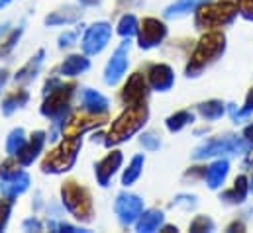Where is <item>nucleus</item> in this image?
<instances>
[{
  "label": "nucleus",
  "mask_w": 253,
  "mask_h": 233,
  "mask_svg": "<svg viewBox=\"0 0 253 233\" xmlns=\"http://www.w3.org/2000/svg\"><path fill=\"white\" fill-rule=\"evenodd\" d=\"M226 49V38L222 32L212 30L206 36H202V39L198 41L190 63L187 65V75L189 77H196L204 67H208L210 63H214L216 59L220 57Z\"/></svg>",
  "instance_id": "f257e3e1"
},
{
  "label": "nucleus",
  "mask_w": 253,
  "mask_h": 233,
  "mask_svg": "<svg viewBox=\"0 0 253 233\" xmlns=\"http://www.w3.org/2000/svg\"><path fill=\"white\" fill-rule=\"evenodd\" d=\"M73 84H63L59 78H51L45 84V102L42 106V114L55 119V125H61L67 117L69 98L73 94Z\"/></svg>",
  "instance_id": "f03ea898"
},
{
  "label": "nucleus",
  "mask_w": 253,
  "mask_h": 233,
  "mask_svg": "<svg viewBox=\"0 0 253 233\" xmlns=\"http://www.w3.org/2000/svg\"><path fill=\"white\" fill-rule=\"evenodd\" d=\"M240 12V6H238V0H222V2H216V4H202L198 6V12H196V18H194V24L196 28H218V26H226L234 20V16Z\"/></svg>",
  "instance_id": "7ed1b4c3"
},
{
  "label": "nucleus",
  "mask_w": 253,
  "mask_h": 233,
  "mask_svg": "<svg viewBox=\"0 0 253 233\" xmlns=\"http://www.w3.org/2000/svg\"><path fill=\"white\" fill-rule=\"evenodd\" d=\"M147 119V106L139 104V106H127V110L118 117L112 127L110 133L106 137V145H116L129 139V135H133Z\"/></svg>",
  "instance_id": "20e7f679"
},
{
  "label": "nucleus",
  "mask_w": 253,
  "mask_h": 233,
  "mask_svg": "<svg viewBox=\"0 0 253 233\" xmlns=\"http://www.w3.org/2000/svg\"><path fill=\"white\" fill-rule=\"evenodd\" d=\"M61 196H63L65 208L83 222H88L92 218V202H90V194L84 186L77 184L75 180L65 182L61 188Z\"/></svg>",
  "instance_id": "39448f33"
},
{
  "label": "nucleus",
  "mask_w": 253,
  "mask_h": 233,
  "mask_svg": "<svg viewBox=\"0 0 253 233\" xmlns=\"http://www.w3.org/2000/svg\"><path fill=\"white\" fill-rule=\"evenodd\" d=\"M253 147L252 141H248L246 137H234V135H226V137H216L206 141L204 145L194 149V159H206V157H214V155H222V153H250Z\"/></svg>",
  "instance_id": "423d86ee"
},
{
  "label": "nucleus",
  "mask_w": 253,
  "mask_h": 233,
  "mask_svg": "<svg viewBox=\"0 0 253 233\" xmlns=\"http://www.w3.org/2000/svg\"><path fill=\"white\" fill-rule=\"evenodd\" d=\"M81 149V135L75 137H67L63 141V145L59 149H55L51 155L45 157L42 171L43 173H63L69 171L77 159V151Z\"/></svg>",
  "instance_id": "0eeeda50"
},
{
  "label": "nucleus",
  "mask_w": 253,
  "mask_h": 233,
  "mask_svg": "<svg viewBox=\"0 0 253 233\" xmlns=\"http://www.w3.org/2000/svg\"><path fill=\"white\" fill-rule=\"evenodd\" d=\"M110 36H112V28L108 22H96L92 24L84 38H83V51L86 55H98L110 41Z\"/></svg>",
  "instance_id": "6e6552de"
},
{
  "label": "nucleus",
  "mask_w": 253,
  "mask_h": 233,
  "mask_svg": "<svg viewBox=\"0 0 253 233\" xmlns=\"http://www.w3.org/2000/svg\"><path fill=\"white\" fill-rule=\"evenodd\" d=\"M139 36V47L141 49H151L155 45H159L165 36H167V28L163 22H159L157 18H145L137 30Z\"/></svg>",
  "instance_id": "1a4fd4ad"
},
{
  "label": "nucleus",
  "mask_w": 253,
  "mask_h": 233,
  "mask_svg": "<svg viewBox=\"0 0 253 233\" xmlns=\"http://www.w3.org/2000/svg\"><path fill=\"white\" fill-rule=\"evenodd\" d=\"M114 208H116V214H118L120 222L129 226V224L137 222V218L141 216V212H143V200L139 196H135V194L122 192V194H118Z\"/></svg>",
  "instance_id": "9d476101"
},
{
  "label": "nucleus",
  "mask_w": 253,
  "mask_h": 233,
  "mask_svg": "<svg viewBox=\"0 0 253 233\" xmlns=\"http://www.w3.org/2000/svg\"><path fill=\"white\" fill-rule=\"evenodd\" d=\"M127 49H129V38H126L120 47L114 51V55L110 57L106 69H104V82L106 84H116L127 69Z\"/></svg>",
  "instance_id": "9b49d317"
},
{
  "label": "nucleus",
  "mask_w": 253,
  "mask_h": 233,
  "mask_svg": "<svg viewBox=\"0 0 253 233\" xmlns=\"http://www.w3.org/2000/svg\"><path fill=\"white\" fill-rule=\"evenodd\" d=\"M147 98V82L141 73H135L127 78L126 86L122 90V102L126 106H139L145 104Z\"/></svg>",
  "instance_id": "f8f14e48"
},
{
  "label": "nucleus",
  "mask_w": 253,
  "mask_h": 233,
  "mask_svg": "<svg viewBox=\"0 0 253 233\" xmlns=\"http://www.w3.org/2000/svg\"><path fill=\"white\" fill-rule=\"evenodd\" d=\"M147 80H149V86L153 90L165 92V90H171L173 88L175 75H173V69L169 65H153L147 71Z\"/></svg>",
  "instance_id": "ddd939ff"
},
{
  "label": "nucleus",
  "mask_w": 253,
  "mask_h": 233,
  "mask_svg": "<svg viewBox=\"0 0 253 233\" xmlns=\"http://www.w3.org/2000/svg\"><path fill=\"white\" fill-rule=\"evenodd\" d=\"M30 186V175L20 171L16 176H10V178H0V192L6 200H14L18 198L22 192H26Z\"/></svg>",
  "instance_id": "4468645a"
},
{
  "label": "nucleus",
  "mask_w": 253,
  "mask_h": 233,
  "mask_svg": "<svg viewBox=\"0 0 253 233\" xmlns=\"http://www.w3.org/2000/svg\"><path fill=\"white\" fill-rule=\"evenodd\" d=\"M43 143H45V133L43 131H36V133H32V137H30V141H26V145L16 153V157H18V163L20 165H32L34 163V159L40 155V151L43 149Z\"/></svg>",
  "instance_id": "2eb2a0df"
},
{
  "label": "nucleus",
  "mask_w": 253,
  "mask_h": 233,
  "mask_svg": "<svg viewBox=\"0 0 253 233\" xmlns=\"http://www.w3.org/2000/svg\"><path fill=\"white\" fill-rule=\"evenodd\" d=\"M120 165H122V153H120V151L108 153V155L96 165V178H98V184H100V186H108L110 178H112L114 173L120 169Z\"/></svg>",
  "instance_id": "dca6fc26"
},
{
  "label": "nucleus",
  "mask_w": 253,
  "mask_h": 233,
  "mask_svg": "<svg viewBox=\"0 0 253 233\" xmlns=\"http://www.w3.org/2000/svg\"><path fill=\"white\" fill-rule=\"evenodd\" d=\"M102 119H104V114H102V116H98V114H88V112H84L83 116L73 117V119L67 123V127H65V133H67V137H75V135H81L83 131H86V129H92L94 125H100V123H102Z\"/></svg>",
  "instance_id": "f3484780"
},
{
  "label": "nucleus",
  "mask_w": 253,
  "mask_h": 233,
  "mask_svg": "<svg viewBox=\"0 0 253 233\" xmlns=\"http://www.w3.org/2000/svg\"><path fill=\"white\" fill-rule=\"evenodd\" d=\"M81 102H83V110L88 112V114H106L108 112V100L98 94L96 90H90V88H84L81 92Z\"/></svg>",
  "instance_id": "a211bd4d"
},
{
  "label": "nucleus",
  "mask_w": 253,
  "mask_h": 233,
  "mask_svg": "<svg viewBox=\"0 0 253 233\" xmlns=\"http://www.w3.org/2000/svg\"><path fill=\"white\" fill-rule=\"evenodd\" d=\"M228 171H230V165H228L226 159H220V161L212 163V165L208 167V171L204 173V176H206V184H208L210 188H214V190L220 188V186L224 184L226 176H228Z\"/></svg>",
  "instance_id": "6ab92c4d"
},
{
  "label": "nucleus",
  "mask_w": 253,
  "mask_h": 233,
  "mask_svg": "<svg viewBox=\"0 0 253 233\" xmlns=\"http://www.w3.org/2000/svg\"><path fill=\"white\" fill-rule=\"evenodd\" d=\"M248 192H250V180L246 176H238L234 186L230 190H226L220 198L230 202V204H242L246 198H248Z\"/></svg>",
  "instance_id": "aec40b11"
},
{
  "label": "nucleus",
  "mask_w": 253,
  "mask_h": 233,
  "mask_svg": "<svg viewBox=\"0 0 253 233\" xmlns=\"http://www.w3.org/2000/svg\"><path fill=\"white\" fill-rule=\"evenodd\" d=\"M161 224H163V214H161L159 210H147L145 214H141V216L137 218L135 230L141 233H151V232H155Z\"/></svg>",
  "instance_id": "412c9836"
},
{
  "label": "nucleus",
  "mask_w": 253,
  "mask_h": 233,
  "mask_svg": "<svg viewBox=\"0 0 253 233\" xmlns=\"http://www.w3.org/2000/svg\"><path fill=\"white\" fill-rule=\"evenodd\" d=\"M90 67V61L84 57V55H69L61 65V75L65 77H77L81 73H84L86 69Z\"/></svg>",
  "instance_id": "4be33fe9"
},
{
  "label": "nucleus",
  "mask_w": 253,
  "mask_h": 233,
  "mask_svg": "<svg viewBox=\"0 0 253 233\" xmlns=\"http://www.w3.org/2000/svg\"><path fill=\"white\" fill-rule=\"evenodd\" d=\"M43 57H45V51L40 49L36 57L30 59V61L26 63V67H22V69L16 73V77H14L16 82H28V80H32V78L38 75V71H40V67H42V63H43Z\"/></svg>",
  "instance_id": "5701e85b"
},
{
  "label": "nucleus",
  "mask_w": 253,
  "mask_h": 233,
  "mask_svg": "<svg viewBox=\"0 0 253 233\" xmlns=\"http://www.w3.org/2000/svg\"><path fill=\"white\" fill-rule=\"evenodd\" d=\"M81 18V10L75 8V6H67V8H61L53 14H49L45 18V24L47 26H57V24H73Z\"/></svg>",
  "instance_id": "b1692460"
},
{
  "label": "nucleus",
  "mask_w": 253,
  "mask_h": 233,
  "mask_svg": "<svg viewBox=\"0 0 253 233\" xmlns=\"http://www.w3.org/2000/svg\"><path fill=\"white\" fill-rule=\"evenodd\" d=\"M28 100H30V94H28L26 90H14V92H10V94L2 100V114L10 116L14 110L26 106Z\"/></svg>",
  "instance_id": "393cba45"
},
{
  "label": "nucleus",
  "mask_w": 253,
  "mask_h": 233,
  "mask_svg": "<svg viewBox=\"0 0 253 233\" xmlns=\"http://www.w3.org/2000/svg\"><path fill=\"white\" fill-rule=\"evenodd\" d=\"M204 2H208V0H177V2H173L171 6H167L163 14H165V18L185 16V14H189L190 10H194V8H198V6H202Z\"/></svg>",
  "instance_id": "a878e982"
},
{
  "label": "nucleus",
  "mask_w": 253,
  "mask_h": 233,
  "mask_svg": "<svg viewBox=\"0 0 253 233\" xmlns=\"http://www.w3.org/2000/svg\"><path fill=\"white\" fill-rule=\"evenodd\" d=\"M198 112H200V116L204 117V119L214 121V119H220V117L224 116L226 106H224L222 100H208V102L198 104Z\"/></svg>",
  "instance_id": "bb28decb"
},
{
  "label": "nucleus",
  "mask_w": 253,
  "mask_h": 233,
  "mask_svg": "<svg viewBox=\"0 0 253 233\" xmlns=\"http://www.w3.org/2000/svg\"><path fill=\"white\" fill-rule=\"evenodd\" d=\"M143 157L141 155H135L133 159H131V163H129V167L126 169V173H124V176H122V184L124 186H129V184H133L137 178H139V175H141V169H143Z\"/></svg>",
  "instance_id": "cd10ccee"
},
{
  "label": "nucleus",
  "mask_w": 253,
  "mask_h": 233,
  "mask_svg": "<svg viewBox=\"0 0 253 233\" xmlns=\"http://www.w3.org/2000/svg\"><path fill=\"white\" fill-rule=\"evenodd\" d=\"M192 119H194L192 112H189V110H181V112H177V114H173V116L167 117V129H169V131H181L185 125L192 123Z\"/></svg>",
  "instance_id": "c85d7f7f"
},
{
  "label": "nucleus",
  "mask_w": 253,
  "mask_h": 233,
  "mask_svg": "<svg viewBox=\"0 0 253 233\" xmlns=\"http://www.w3.org/2000/svg\"><path fill=\"white\" fill-rule=\"evenodd\" d=\"M26 137H24V129L22 127H18V129H14L10 135H8V139H6V151L10 153V155H16L24 145H26Z\"/></svg>",
  "instance_id": "c756f323"
},
{
  "label": "nucleus",
  "mask_w": 253,
  "mask_h": 233,
  "mask_svg": "<svg viewBox=\"0 0 253 233\" xmlns=\"http://www.w3.org/2000/svg\"><path fill=\"white\" fill-rule=\"evenodd\" d=\"M137 30H139V26H137V20H135L133 14L122 16V20H120V24H118V34H120L122 38H131V36H135Z\"/></svg>",
  "instance_id": "7c9ffc66"
},
{
  "label": "nucleus",
  "mask_w": 253,
  "mask_h": 233,
  "mask_svg": "<svg viewBox=\"0 0 253 233\" xmlns=\"http://www.w3.org/2000/svg\"><path fill=\"white\" fill-rule=\"evenodd\" d=\"M214 222L208 218V216H196L194 222L190 224V232L192 233H200V232H214Z\"/></svg>",
  "instance_id": "2f4dec72"
},
{
  "label": "nucleus",
  "mask_w": 253,
  "mask_h": 233,
  "mask_svg": "<svg viewBox=\"0 0 253 233\" xmlns=\"http://www.w3.org/2000/svg\"><path fill=\"white\" fill-rule=\"evenodd\" d=\"M230 112H232V116H234V119H240V117H246V116H250L253 112V88L248 92V98H246V106L240 110V112H236V108L232 106L230 108Z\"/></svg>",
  "instance_id": "473e14b6"
},
{
  "label": "nucleus",
  "mask_w": 253,
  "mask_h": 233,
  "mask_svg": "<svg viewBox=\"0 0 253 233\" xmlns=\"http://www.w3.org/2000/svg\"><path fill=\"white\" fill-rule=\"evenodd\" d=\"M141 145H143L145 149H149V151H155V149H159L161 141H159V137H157L155 133L147 131V133H143V135H141Z\"/></svg>",
  "instance_id": "72a5a7b5"
},
{
  "label": "nucleus",
  "mask_w": 253,
  "mask_h": 233,
  "mask_svg": "<svg viewBox=\"0 0 253 233\" xmlns=\"http://www.w3.org/2000/svg\"><path fill=\"white\" fill-rule=\"evenodd\" d=\"M20 36H22V28H20V30H14V32L10 34V38L4 41V45L0 47V55H6V53H10V51H12V47L16 45V41L20 39Z\"/></svg>",
  "instance_id": "f704fd0d"
},
{
  "label": "nucleus",
  "mask_w": 253,
  "mask_h": 233,
  "mask_svg": "<svg viewBox=\"0 0 253 233\" xmlns=\"http://www.w3.org/2000/svg\"><path fill=\"white\" fill-rule=\"evenodd\" d=\"M10 210H12V202H10V200H0V232L6 228Z\"/></svg>",
  "instance_id": "c9c22d12"
},
{
  "label": "nucleus",
  "mask_w": 253,
  "mask_h": 233,
  "mask_svg": "<svg viewBox=\"0 0 253 233\" xmlns=\"http://www.w3.org/2000/svg\"><path fill=\"white\" fill-rule=\"evenodd\" d=\"M238 6H240V14L246 20L253 22V0H238Z\"/></svg>",
  "instance_id": "e433bc0d"
},
{
  "label": "nucleus",
  "mask_w": 253,
  "mask_h": 233,
  "mask_svg": "<svg viewBox=\"0 0 253 233\" xmlns=\"http://www.w3.org/2000/svg\"><path fill=\"white\" fill-rule=\"evenodd\" d=\"M75 39H77V32H65V34H61V38H59V47L71 45Z\"/></svg>",
  "instance_id": "4c0bfd02"
},
{
  "label": "nucleus",
  "mask_w": 253,
  "mask_h": 233,
  "mask_svg": "<svg viewBox=\"0 0 253 233\" xmlns=\"http://www.w3.org/2000/svg\"><path fill=\"white\" fill-rule=\"evenodd\" d=\"M244 137H246L248 141H252V143H253V123H250V125L244 129Z\"/></svg>",
  "instance_id": "58836bf2"
},
{
  "label": "nucleus",
  "mask_w": 253,
  "mask_h": 233,
  "mask_svg": "<svg viewBox=\"0 0 253 233\" xmlns=\"http://www.w3.org/2000/svg\"><path fill=\"white\" fill-rule=\"evenodd\" d=\"M59 232H69V233H77V232H81V230H77V228H73V226H67V224H61L59 228H57Z\"/></svg>",
  "instance_id": "ea45409f"
},
{
  "label": "nucleus",
  "mask_w": 253,
  "mask_h": 233,
  "mask_svg": "<svg viewBox=\"0 0 253 233\" xmlns=\"http://www.w3.org/2000/svg\"><path fill=\"white\" fill-rule=\"evenodd\" d=\"M24 228H34V230H40V228H42V224H40V222H36V220H28V222L24 224Z\"/></svg>",
  "instance_id": "a19ab883"
},
{
  "label": "nucleus",
  "mask_w": 253,
  "mask_h": 233,
  "mask_svg": "<svg viewBox=\"0 0 253 233\" xmlns=\"http://www.w3.org/2000/svg\"><path fill=\"white\" fill-rule=\"evenodd\" d=\"M234 230H240V232H244V224H238V222H236V224H232V226L228 228V232H234Z\"/></svg>",
  "instance_id": "79ce46f5"
},
{
  "label": "nucleus",
  "mask_w": 253,
  "mask_h": 233,
  "mask_svg": "<svg viewBox=\"0 0 253 233\" xmlns=\"http://www.w3.org/2000/svg\"><path fill=\"white\" fill-rule=\"evenodd\" d=\"M6 75H8V73H6L4 69H0V90H2V86H4V82H6Z\"/></svg>",
  "instance_id": "37998d69"
},
{
  "label": "nucleus",
  "mask_w": 253,
  "mask_h": 233,
  "mask_svg": "<svg viewBox=\"0 0 253 233\" xmlns=\"http://www.w3.org/2000/svg\"><path fill=\"white\" fill-rule=\"evenodd\" d=\"M100 0H81V4H86V6H92V4H98Z\"/></svg>",
  "instance_id": "c03bdc74"
},
{
  "label": "nucleus",
  "mask_w": 253,
  "mask_h": 233,
  "mask_svg": "<svg viewBox=\"0 0 253 233\" xmlns=\"http://www.w3.org/2000/svg\"><path fill=\"white\" fill-rule=\"evenodd\" d=\"M12 0H0V8H4V6H8Z\"/></svg>",
  "instance_id": "a18cd8bd"
},
{
  "label": "nucleus",
  "mask_w": 253,
  "mask_h": 233,
  "mask_svg": "<svg viewBox=\"0 0 253 233\" xmlns=\"http://www.w3.org/2000/svg\"><path fill=\"white\" fill-rule=\"evenodd\" d=\"M250 190H253V175H252V178H250Z\"/></svg>",
  "instance_id": "49530a36"
},
{
  "label": "nucleus",
  "mask_w": 253,
  "mask_h": 233,
  "mask_svg": "<svg viewBox=\"0 0 253 233\" xmlns=\"http://www.w3.org/2000/svg\"><path fill=\"white\" fill-rule=\"evenodd\" d=\"M250 165H252V167H253V157H252V159H250Z\"/></svg>",
  "instance_id": "de8ad7c7"
}]
</instances>
